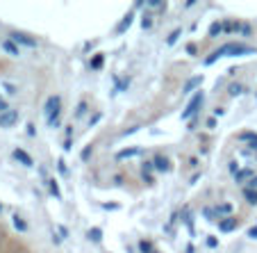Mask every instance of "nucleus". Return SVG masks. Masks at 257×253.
<instances>
[{
	"instance_id": "21",
	"label": "nucleus",
	"mask_w": 257,
	"mask_h": 253,
	"mask_svg": "<svg viewBox=\"0 0 257 253\" xmlns=\"http://www.w3.org/2000/svg\"><path fill=\"white\" fill-rule=\"evenodd\" d=\"M102 64H105V55L102 53H96L91 57V62H89V66H91V71H100Z\"/></svg>"
},
{
	"instance_id": "35",
	"label": "nucleus",
	"mask_w": 257,
	"mask_h": 253,
	"mask_svg": "<svg viewBox=\"0 0 257 253\" xmlns=\"http://www.w3.org/2000/svg\"><path fill=\"white\" fill-rule=\"evenodd\" d=\"M3 87H5V92H7V94H16V85H12V82H3Z\"/></svg>"
},
{
	"instance_id": "38",
	"label": "nucleus",
	"mask_w": 257,
	"mask_h": 253,
	"mask_svg": "<svg viewBox=\"0 0 257 253\" xmlns=\"http://www.w3.org/2000/svg\"><path fill=\"white\" fill-rule=\"evenodd\" d=\"M121 205L118 203H102V210H118Z\"/></svg>"
},
{
	"instance_id": "36",
	"label": "nucleus",
	"mask_w": 257,
	"mask_h": 253,
	"mask_svg": "<svg viewBox=\"0 0 257 253\" xmlns=\"http://www.w3.org/2000/svg\"><path fill=\"white\" fill-rule=\"evenodd\" d=\"M205 242H207V246H209V248H216V246H218V239H216V237H207Z\"/></svg>"
},
{
	"instance_id": "42",
	"label": "nucleus",
	"mask_w": 257,
	"mask_h": 253,
	"mask_svg": "<svg viewBox=\"0 0 257 253\" xmlns=\"http://www.w3.org/2000/svg\"><path fill=\"white\" fill-rule=\"evenodd\" d=\"M246 187H250V190H257V174L252 176V178H250V183H248Z\"/></svg>"
},
{
	"instance_id": "1",
	"label": "nucleus",
	"mask_w": 257,
	"mask_h": 253,
	"mask_svg": "<svg viewBox=\"0 0 257 253\" xmlns=\"http://www.w3.org/2000/svg\"><path fill=\"white\" fill-rule=\"evenodd\" d=\"M252 53H255V48H250V46L225 44V46L216 48L214 53H209L207 57H205V66H212L214 62H218V59H223V57H243V55H252Z\"/></svg>"
},
{
	"instance_id": "16",
	"label": "nucleus",
	"mask_w": 257,
	"mask_h": 253,
	"mask_svg": "<svg viewBox=\"0 0 257 253\" xmlns=\"http://www.w3.org/2000/svg\"><path fill=\"white\" fill-rule=\"evenodd\" d=\"M0 46H3V50H5L7 55H14V57H19V55H21V48H19V46H16L12 39H5Z\"/></svg>"
},
{
	"instance_id": "6",
	"label": "nucleus",
	"mask_w": 257,
	"mask_h": 253,
	"mask_svg": "<svg viewBox=\"0 0 257 253\" xmlns=\"http://www.w3.org/2000/svg\"><path fill=\"white\" fill-rule=\"evenodd\" d=\"M12 157H14L19 164H23V166H28V169H32L34 166V160H32V155H30L28 151H23V148H14V153H12Z\"/></svg>"
},
{
	"instance_id": "49",
	"label": "nucleus",
	"mask_w": 257,
	"mask_h": 253,
	"mask_svg": "<svg viewBox=\"0 0 257 253\" xmlns=\"http://www.w3.org/2000/svg\"><path fill=\"white\" fill-rule=\"evenodd\" d=\"M185 253H196V248H194V244H187V251Z\"/></svg>"
},
{
	"instance_id": "52",
	"label": "nucleus",
	"mask_w": 257,
	"mask_h": 253,
	"mask_svg": "<svg viewBox=\"0 0 257 253\" xmlns=\"http://www.w3.org/2000/svg\"><path fill=\"white\" fill-rule=\"evenodd\" d=\"M0 239H3V235H0Z\"/></svg>"
},
{
	"instance_id": "14",
	"label": "nucleus",
	"mask_w": 257,
	"mask_h": 253,
	"mask_svg": "<svg viewBox=\"0 0 257 253\" xmlns=\"http://www.w3.org/2000/svg\"><path fill=\"white\" fill-rule=\"evenodd\" d=\"M144 7H146V14L153 16L155 12H164L166 10V3H164V0H146Z\"/></svg>"
},
{
	"instance_id": "17",
	"label": "nucleus",
	"mask_w": 257,
	"mask_h": 253,
	"mask_svg": "<svg viewBox=\"0 0 257 253\" xmlns=\"http://www.w3.org/2000/svg\"><path fill=\"white\" fill-rule=\"evenodd\" d=\"M214 210H216L218 219H225V217H232V205H230V203H218Z\"/></svg>"
},
{
	"instance_id": "32",
	"label": "nucleus",
	"mask_w": 257,
	"mask_h": 253,
	"mask_svg": "<svg viewBox=\"0 0 257 253\" xmlns=\"http://www.w3.org/2000/svg\"><path fill=\"white\" fill-rule=\"evenodd\" d=\"M10 110H12V107H10V103H7L5 98L0 96V114H3V112H10Z\"/></svg>"
},
{
	"instance_id": "7",
	"label": "nucleus",
	"mask_w": 257,
	"mask_h": 253,
	"mask_svg": "<svg viewBox=\"0 0 257 253\" xmlns=\"http://www.w3.org/2000/svg\"><path fill=\"white\" fill-rule=\"evenodd\" d=\"M239 226V219L237 217H225V219H218V233H232V230H237Z\"/></svg>"
},
{
	"instance_id": "8",
	"label": "nucleus",
	"mask_w": 257,
	"mask_h": 253,
	"mask_svg": "<svg viewBox=\"0 0 257 253\" xmlns=\"http://www.w3.org/2000/svg\"><path fill=\"white\" fill-rule=\"evenodd\" d=\"M153 164H155V169L160 171V174H169V171L173 169V162H171L166 155H155L153 157Z\"/></svg>"
},
{
	"instance_id": "15",
	"label": "nucleus",
	"mask_w": 257,
	"mask_h": 253,
	"mask_svg": "<svg viewBox=\"0 0 257 253\" xmlns=\"http://www.w3.org/2000/svg\"><path fill=\"white\" fill-rule=\"evenodd\" d=\"M241 21H237V19H228V21H223V34H232V32H241Z\"/></svg>"
},
{
	"instance_id": "31",
	"label": "nucleus",
	"mask_w": 257,
	"mask_h": 253,
	"mask_svg": "<svg viewBox=\"0 0 257 253\" xmlns=\"http://www.w3.org/2000/svg\"><path fill=\"white\" fill-rule=\"evenodd\" d=\"M214 214H216V210L214 208H203V217L207 221H214Z\"/></svg>"
},
{
	"instance_id": "9",
	"label": "nucleus",
	"mask_w": 257,
	"mask_h": 253,
	"mask_svg": "<svg viewBox=\"0 0 257 253\" xmlns=\"http://www.w3.org/2000/svg\"><path fill=\"white\" fill-rule=\"evenodd\" d=\"M19 123V112L16 110H10V112L0 114V128H12Z\"/></svg>"
},
{
	"instance_id": "18",
	"label": "nucleus",
	"mask_w": 257,
	"mask_h": 253,
	"mask_svg": "<svg viewBox=\"0 0 257 253\" xmlns=\"http://www.w3.org/2000/svg\"><path fill=\"white\" fill-rule=\"evenodd\" d=\"M241 194H243V201H246L248 205H257V190H250V187H243Z\"/></svg>"
},
{
	"instance_id": "11",
	"label": "nucleus",
	"mask_w": 257,
	"mask_h": 253,
	"mask_svg": "<svg viewBox=\"0 0 257 253\" xmlns=\"http://www.w3.org/2000/svg\"><path fill=\"white\" fill-rule=\"evenodd\" d=\"M57 110H62V98H59V96H50L48 101H46V107H44L46 119H48L50 114H55Z\"/></svg>"
},
{
	"instance_id": "10",
	"label": "nucleus",
	"mask_w": 257,
	"mask_h": 253,
	"mask_svg": "<svg viewBox=\"0 0 257 253\" xmlns=\"http://www.w3.org/2000/svg\"><path fill=\"white\" fill-rule=\"evenodd\" d=\"M132 23H135V12H127V14L118 21V25H116V30H114V32H116V34H125L127 30H130Z\"/></svg>"
},
{
	"instance_id": "23",
	"label": "nucleus",
	"mask_w": 257,
	"mask_h": 253,
	"mask_svg": "<svg viewBox=\"0 0 257 253\" xmlns=\"http://www.w3.org/2000/svg\"><path fill=\"white\" fill-rule=\"evenodd\" d=\"M209 37H212V39H214V37H218V34H223V21H214V23L212 25H209Z\"/></svg>"
},
{
	"instance_id": "44",
	"label": "nucleus",
	"mask_w": 257,
	"mask_h": 253,
	"mask_svg": "<svg viewBox=\"0 0 257 253\" xmlns=\"http://www.w3.org/2000/svg\"><path fill=\"white\" fill-rule=\"evenodd\" d=\"M239 169H241V166H239V164H237V162H230V174H232V176H234V174H237V171H239Z\"/></svg>"
},
{
	"instance_id": "40",
	"label": "nucleus",
	"mask_w": 257,
	"mask_h": 253,
	"mask_svg": "<svg viewBox=\"0 0 257 253\" xmlns=\"http://www.w3.org/2000/svg\"><path fill=\"white\" fill-rule=\"evenodd\" d=\"M57 230H59V237H68V228H66V226H57Z\"/></svg>"
},
{
	"instance_id": "45",
	"label": "nucleus",
	"mask_w": 257,
	"mask_h": 253,
	"mask_svg": "<svg viewBox=\"0 0 257 253\" xmlns=\"http://www.w3.org/2000/svg\"><path fill=\"white\" fill-rule=\"evenodd\" d=\"M187 53H189V55H196V53H198V48H196V44H189V46H187Z\"/></svg>"
},
{
	"instance_id": "33",
	"label": "nucleus",
	"mask_w": 257,
	"mask_h": 253,
	"mask_svg": "<svg viewBox=\"0 0 257 253\" xmlns=\"http://www.w3.org/2000/svg\"><path fill=\"white\" fill-rule=\"evenodd\" d=\"M239 34H241V37H250V34H252V28H250L248 23H243V25H241V32H239Z\"/></svg>"
},
{
	"instance_id": "22",
	"label": "nucleus",
	"mask_w": 257,
	"mask_h": 253,
	"mask_svg": "<svg viewBox=\"0 0 257 253\" xmlns=\"http://www.w3.org/2000/svg\"><path fill=\"white\" fill-rule=\"evenodd\" d=\"M46 183H48V190H50V194L55 196V199H62V190H59V185H57V180L55 178H46Z\"/></svg>"
},
{
	"instance_id": "20",
	"label": "nucleus",
	"mask_w": 257,
	"mask_h": 253,
	"mask_svg": "<svg viewBox=\"0 0 257 253\" xmlns=\"http://www.w3.org/2000/svg\"><path fill=\"white\" fill-rule=\"evenodd\" d=\"M87 239H89V242H93V244H100V242H102V230L98 228V226H93V228H89Z\"/></svg>"
},
{
	"instance_id": "26",
	"label": "nucleus",
	"mask_w": 257,
	"mask_h": 253,
	"mask_svg": "<svg viewBox=\"0 0 257 253\" xmlns=\"http://www.w3.org/2000/svg\"><path fill=\"white\" fill-rule=\"evenodd\" d=\"M114 82H116V92H125L130 87V80L127 78H114Z\"/></svg>"
},
{
	"instance_id": "50",
	"label": "nucleus",
	"mask_w": 257,
	"mask_h": 253,
	"mask_svg": "<svg viewBox=\"0 0 257 253\" xmlns=\"http://www.w3.org/2000/svg\"><path fill=\"white\" fill-rule=\"evenodd\" d=\"M255 98H257V92H255Z\"/></svg>"
},
{
	"instance_id": "43",
	"label": "nucleus",
	"mask_w": 257,
	"mask_h": 253,
	"mask_svg": "<svg viewBox=\"0 0 257 253\" xmlns=\"http://www.w3.org/2000/svg\"><path fill=\"white\" fill-rule=\"evenodd\" d=\"M248 237H250V239H257V226H252V228H248Z\"/></svg>"
},
{
	"instance_id": "5",
	"label": "nucleus",
	"mask_w": 257,
	"mask_h": 253,
	"mask_svg": "<svg viewBox=\"0 0 257 253\" xmlns=\"http://www.w3.org/2000/svg\"><path fill=\"white\" fill-rule=\"evenodd\" d=\"M203 73H200V75H191V78L189 80H187V82H185V87H182V94H185V96H187V94H196V92H200V85H203Z\"/></svg>"
},
{
	"instance_id": "51",
	"label": "nucleus",
	"mask_w": 257,
	"mask_h": 253,
	"mask_svg": "<svg viewBox=\"0 0 257 253\" xmlns=\"http://www.w3.org/2000/svg\"><path fill=\"white\" fill-rule=\"evenodd\" d=\"M0 210H3V205H0Z\"/></svg>"
},
{
	"instance_id": "37",
	"label": "nucleus",
	"mask_w": 257,
	"mask_h": 253,
	"mask_svg": "<svg viewBox=\"0 0 257 253\" xmlns=\"http://www.w3.org/2000/svg\"><path fill=\"white\" fill-rule=\"evenodd\" d=\"M71 148H73V139H71V137H66V139H64V151H71Z\"/></svg>"
},
{
	"instance_id": "27",
	"label": "nucleus",
	"mask_w": 257,
	"mask_h": 253,
	"mask_svg": "<svg viewBox=\"0 0 257 253\" xmlns=\"http://www.w3.org/2000/svg\"><path fill=\"white\" fill-rule=\"evenodd\" d=\"M180 34H182V30H180V28H178V30H173V32H171L169 37H166V44H169V46H173L175 41L180 39Z\"/></svg>"
},
{
	"instance_id": "46",
	"label": "nucleus",
	"mask_w": 257,
	"mask_h": 253,
	"mask_svg": "<svg viewBox=\"0 0 257 253\" xmlns=\"http://www.w3.org/2000/svg\"><path fill=\"white\" fill-rule=\"evenodd\" d=\"M205 123H207V128H216V117H209Z\"/></svg>"
},
{
	"instance_id": "24",
	"label": "nucleus",
	"mask_w": 257,
	"mask_h": 253,
	"mask_svg": "<svg viewBox=\"0 0 257 253\" xmlns=\"http://www.w3.org/2000/svg\"><path fill=\"white\" fill-rule=\"evenodd\" d=\"M243 92H246V87H243L241 82H232V85H230V87H228V94H230V96H232V98L241 96Z\"/></svg>"
},
{
	"instance_id": "30",
	"label": "nucleus",
	"mask_w": 257,
	"mask_h": 253,
	"mask_svg": "<svg viewBox=\"0 0 257 253\" xmlns=\"http://www.w3.org/2000/svg\"><path fill=\"white\" fill-rule=\"evenodd\" d=\"M141 28H144V30H151V28H153L151 14H144V19H141Z\"/></svg>"
},
{
	"instance_id": "34",
	"label": "nucleus",
	"mask_w": 257,
	"mask_h": 253,
	"mask_svg": "<svg viewBox=\"0 0 257 253\" xmlns=\"http://www.w3.org/2000/svg\"><path fill=\"white\" fill-rule=\"evenodd\" d=\"M100 119H102V112H96L91 119H89V126H96V123L100 121Z\"/></svg>"
},
{
	"instance_id": "4",
	"label": "nucleus",
	"mask_w": 257,
	"mask_h": 253,
	"mask_svg": "<svg viewBox=\"0 0 257 253\" xmlns=\"http://www.w3.org/2000/svg\"><path fill=\"white\" fill-rule=\"evenodd\" d=\"M144 155V148L141 146H127V148H121V151L114 155L116 162H125V160H132V157H139Z\"/></svg>"
},
{
	"instance_id": "28",
	"label": "nucleus",
	"mask_w": 257,
	"mask_h": 253,
	"mask_svg": "<svg viewBox=\"0 0 257 253\" xmlns=\"http://www.w3.org/2000/svg\"><path fill=\"white\" fill-rule=\"evenodd\" d=\"M84 112H87V101H80V105H78V110H75V114H73V117L80 119Z\"/></svg>"
},
{
	"instance_id": "2",
	"label": "nucleus",
	"mask_w": 257,
	"mask_h": 253,
	"mask_svg": "<svg viewBox=\"0 0 257 253\" xmlns=\"http://www.w3.org/2000/svg\"><path fill=\"white\" fill-rule=\"evenodd\" d=\"M203 101H205V94H203V89H200V92H196L194 96H191V101L187 103V107L182 110V119H194L196 112L200 110V105H203Z\"/></svg>"
},
{
	"instance_id": "41",
	"label": "nucleus",
	"mask_w": 257,
	"mask_h": 253,
	"mask_svg": "<svg viewBox=\"0 0 257 253\" xmlns=\"http://www.w3.org/2000/svg\"><path fill=\"white\" fill-rule=\"evenodd\" d=\"M137 130H139V126H132V128H127V130H123L121 135H123V137H127V135H132V132H137Z\"/></svg>"
},
{
	"instance_id": "29",
	"label": "nucleus",
	"mask_w": 257,
	"mask_h": 253,
	"mask_svg": "<svg viewBox=\"0 0 257 253\" xmlns=\"http://www.w3.org/2000/svg\"><path fill=\"white\" fill-rule=\"evenodd\" d=\"M182 221H185L187 228H189L191 235H194V226H191V214H189V210H185V212H182Z\"/></svg>"
},
{
	"instance_id": "48",
	"label": "nucleus",
	"mask_w": 257,
	"mask_h": 253,
	"mask_svg": "<svg viewBox=\"0 0 257 253\" xmlns=\"http://www.w3.org/2000/svg\"><path fill=\"white\" fill-rule=\"evenodd\" d=\"M57 166H59V171H62V174H66V164H64V160H59Z\"/></svg>"
},
{
	"instance_id": "39",
	"label": "nucleus",
	"mask_w": 257,
	"mask_h": 253,
	"mask_svg": "<svg viewBox=\"0 0 257 253\" xmlns=\"http://www.w3.org/2000/svg\"><path fill=\"white\" fill-rule=\"evenodd\" d=\"M91 153H93V146H87L82 151V160H89V155H91Z\"/></svg>"
},
{
	"instance_id": "19",
	"label": "nucleus",
	"mask_w": 257,
	"mask_h": 253,
	"mask_svg": "<svg viewBox=\"0 0 257 253\" xmlns=\"http://www.w3.org/2000/svg\"><path fill=\"white\" fill-rule=\"evenodd\" d=\"M12 224H14V228L19 230V233H28V221H25L21 214H14V217H12Z\"/></svg>"
},
{
	"instance_id": "13",
	"label": "nucleus",
	"mask_w": 257,
	"mask_h": 253,
	"mask_svg": "<svg viewBox=\"0 0 257 253\" xmlns=\"http://www.w3.org/2000/svg\"><path fill=\"white\" fill-rule=\"evenodd\" d=\"M237 139H239V141H243L246 146L257 148V132H252V130H241V132L237 135Z\"/></svg>"
},
{
	"instance_id": "25",
	"label": "nucleus",
	"mask_w": 257,
	"mask_h": 253,
	"mask_svg": "<svg viewBox=\"0 0 257 253\" xmlns=\"http://www.w3.org/2000/svg\"><path fill=\"white\" fill-rule=\"evenodd\" d=\"M139 251L141 253H155V246H153L151 239H141V242H139Z\"/></svg>"
},
{
	"instance_id": "3",
	"label": "nucleus",
	"mask_w": 257,
	"mask_h": 253,
	"mask_svg": "<svg viewBox=\"0 0 257 253\" xmlns=\"http://www.w3.org/2000/svg\"><path fill=\"white\" fill-rule=\"evenodd\" d=\"M10 39L14 41L16 46H25V48H34L37 46V39L34 37H30V34H25V32H10Z\"/></svg>"
},
{
	"instance_id": "47",
	"label": "nucleus",
	"mask_w": 257,
	"mask_h": 253,
	"mask_svg": "<svg viewBox=\"0 0 257 253\" xmlns=\"http://www.w3.org/2000/svg\"><path fill=\"white\" fill-rule=\"evenodd\" d=\"M223 114H225L223 107H216V110H214V117H223Z\"/></svg>"
},
{
	"instance_id": "12",
	"label": "nucleus",
	"mask_w": 257,
	"mask_h": 253,
	"mask_svg": "<svg viewBox=\"0 0 257 253\" xmlns=\"http://www.w3.org/2000/svg\"><path fill=\"white\" fill-rule=\"evenodd\" d=\"M252 176H255V171L248 169V166H243V169H239L237 174H234V183H237V185H243V187H246V183H250Z\"/></svg>"
}]
</instances>
